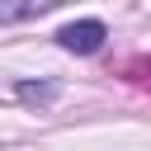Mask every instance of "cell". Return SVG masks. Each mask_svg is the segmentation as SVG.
<instances>
[{"instance_id":"2","label":"cell","mask_w":151,"mask_h":151,"mask_svg":"<svg viewBox=\"0 0 151 151\" xmlns=\"http://www.w3.org/2000/svg\"><path fill=\"white\" fill-rule=\"evenodd\" d=\"M61 0H5L0 5V24H19V19H33V14H47L57 9Z\"/></svg>"},{"instance_id":"1","label":"cell","mask_w":151,"mask_h":151,"mask_svg":"<svg viewBox=\"0 0 151 151\" xmlns=\"http://www.w3.org/2000/svg\"><path fill=\"white\" fill-rule=\"evenodd\" d=\"M104 38H109V28H104L99 19H76V24L57 28V42H61L66 52H76V57H90V52H99V47H104Z\"/></svg>"},{"instance_id":"3","label":"cell","mask_w":151,"mask_h":151,"mask_svg":"<svg viewBox=\"0 0 151 151\" xmlns=\"http://www.w3.org/2000/svg\"><path fill=\"white\" fill-rule=\"evenodd\" d=\"M19 99L24 104H52L57 99V85L52 80H19Z\"/></svg>"}]
</instances>
